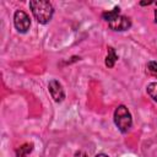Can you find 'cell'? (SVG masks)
Masks as SVG:
<instances>
[{
    "instance_id": "10",
    "label": "cell",
    "mask_w": 157,
    "mask_h": 157,
    "mask_svg": "<svg viewBox=\"0 0 157 157\" xmlns=\"http://www.w3.org/2000/svg\"><path fill=\"white\" fill-rule=\"evenodd\" d=\"M146 71L148 72V75L157 78V61H148L146 64Z\"/></svg>"
},
{
    "instance_id": "5",
    "label": "cell",
    "mask_w": 157,
    "mask_h": 157,
    "mask_svg": "<svg viewBox=\"0 0 157 157\" xmlns=\"http://www.w3.org/2000/svg\"><path fill=\"white\" fill-rule=\"evenodd\" d=\"M48 90H49V93H50L52 98H53L56 103H60V102L64 101V98H65V92H64L63 85H61L58 80H52V81H49V83H48Z\"/></svg>"
},
{
    "instance_id": "2",
    "label": "cell",
    "mask_w": 157,
    "mask_h": 157,
    "mask_svg": "<svg viewBox=\"0 0 157 157\" xmlns=\"http://www.w3.org/2000/svg\"><path fill=\"white\" fill-rule=\"evenodd\" d=\"M114 123L117 128L123 132H128L132 125V117L125 105H118L114 110Z\"/></svg>"
},
{
    "instance_id": "1",
    "label": "cell",
    "mask_w": 157,
    "mask_h": 157,
    "mask_svg": "<svg viewBox=\"0 0 157 157\" xmlns=\"http://www.w3.org/2000/svg\"><path fill=\"white\" fill-rule=\"evenodd\" d=\"M29 9L37 20L38 23L45 25L48 23L54 13V7L52 2L45 1V0H31L29 1Z\"/></svg>"
},
{
    "instance_id": "7",
    "label": "cell",
    "mask_w": 157,
    "mask_h": 157,
    "mask_svg": "<svg viewBox=\"0 0 157 157\" xmlns=\"http://www.w3.org/2000/svg\"><path fill=\"white\" fill-rule=\"evenodd\" d=\"M33 151V144L26 142L23 145H21L17 150H16V157H28V155Z\"/></svg>"
},
{
    "instance_id": "14",
    "label": "cell",
    "mask_w": 157,
    "mask_h": 157,
    "mask_svg": "<svg viewBox=\"0 0 157 157\" xmlns=\"http://www.w3.org/2000/svg\"><path fill=\"white\" fill-rule=\"evenodd\" d=\"M155 22L157 23V9L155 10Z\"/></svg>"
},
{
    "instance_id": "8",
    "label": "cell",
    "mask_w": 157,
    "mask_h": 157,
    "mask_svg": "<svg viewBox=\"0 0 157 157\" xmlns=\"http://www.w3.org/2000/svg\"><path fill=\"white\" fill-rule=\"evenodd\" d=\"M118 15H120V7H119V6H115L113 10H109V11L103 12V13H102V17H103L107 22H109L110 20H113V18L117 17Z\"/></svg>"
},
{
    "instance_id": "4",
    "label": "cell",
    "mask_w": 157,
    "mask_h": 157,
    "mask_svg": "<svg viewBox=\"0 0 157 157\" xmlns=\"http://www.w3.org/2000/svg\"><path fill=\"white\" fill-rule=\"evenodd\" d=\"M108 26L113 31L121 32V31H126L131 27V21L129 17H126L124 15H118L117 17H114L113 20H110L108 22Z\"/></svg>"
},
{
    "instance_id": "13",
    "label": "cell",
    "mask_w": 157,
    "mask_h": 157,
    "mask_svg": "<svg viewBox=\"0 0 157 157\" xmlns=\"http://www.w3.org/2000/svg\"><path fill=\"white\" fill-rule=\"evenodd\" d=\"M94 157H109V156H107V155H104V153H98V155H96Z\"/></svg>"
},
{
    "instance_id": "9",
    "label": "cell",
    "mask_w": 157,
    "mask_h": 157,
    "mask_svg": "<svg viewBox=\"0 0 157 157\" xmlns=\"http://www.w3.org/2000/svg\"><path fill=\"white\" fill-rule=\"evenodd\" d=\"M146 91L148 93V96L155 101L157 102V82H151L147 85L146 87Z\"/></svg>"
},
{
    "instance_id": "11",
    "label": "cell",
    "mask_w": 157,
    "mask_h": 157,
    "mask_svg": "<svg viewBox=\"0 0 157 157\" xmlns=\"http://www.w3.org/2000/svg\"><path fill=\"white\" fill-rule=\"evenodd\" d=\"M75 157H87V155H86V152H83V151H77V152L75 153Z\"/></svg>"
},
{
    "instance_id": "3",
    "label": "cell",
    "mask_w": 157,
    "mask_h": 157,
    "mask_svg": "<svg viewBox=\"0 0 157 157\" xmlns=\"http://www.w3.org/2000/svg\"><path fill=\"white\" fill-rule=\"evenodd\" d=\"M13 25L15 28L20 32V33H26L29 27H31V20L29 16L22 11V10H17L13 15Z\"/></svg>"
},
{
    "instance_id": "12",
    "label": "cell",
    "mask_w": 157,
    "mask_h": 157,
    "mask_svg": "<svg viewBox=\"0 0 157 157\" xmlns=\"http://www.w3.org/2000/svg\"><path fill=\"white\" fill-rule=\"evenodd\" d=\"M150 4H152V1H142V2H140V5H150Z\"/></svg>"
},
{
    "instance_id": "6",
    "label": "cell",
    "mask_w": 157,
    "mask_h": 157,
    "mask_svg": "<svg viewBox=\"0 0 157 157\" xmlns=\"http://www.w3.org/2000/svg\"><path fill=\"white\" fill-rule=\"evenodd\" d=\"M117 60H118V55H117L114 48L108 47V49H107V56H105V65L108 67H113L115 65Z\"/></svg>"
}]
</instances>
